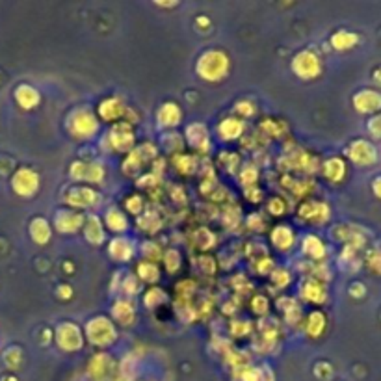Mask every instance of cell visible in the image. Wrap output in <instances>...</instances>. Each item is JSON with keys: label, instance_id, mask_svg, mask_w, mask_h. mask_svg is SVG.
Returning a JSON list of instances; mask_svg holds the SVG:
<instances>
[{"label": "cell", "instance_id": "obj_14", "mask_svg": "<svg viewBox=\"0 0 381 381\" xmlns=\"http://www.w3.org/2000/svg\"><path fill=\"white\" fill-rule=\"evenodd\" d=\"M127 110L128 105H125V100L121 97L110 95V97H105L100 100L99 106H97V117H99V121L105 123L125 121Z\"/></svg>", "mask_w": 381, "mask_h": 381}, {"label": "cell", "instance_id": "obj_24", "mask_svg": "<svg viewBox=\"0 0 381 381\" xmlns=\"http://www.w3.org/2000/svg\"><path fill=\"white\" fill-rule=\"evenodd\" d=\"M354 108L359 114H380L381 94L378 89H361L354 95Z\"/></svg>", "mask_w": 381, "mask_h": 381}, {"label": "cell", "instance_id": "obj_62", "mask_svg": "<svg viewBox=\"0 0 381 381\" xmlns=\"http://www.w3.org/2000/svg\"><path fill=\"white\" fill-rule=\"evenodd\" d=\"M372 192H374L378 199H381V175L372 181Z\"/></svg>", "mask_w": 381, "mask_h": 381}, {"label": "cell", "instance_id": "obj_19", "mask_svg": "<svg viewBox=\"0 0 381 381\" xmlns=\"http://www.w3.org/2000/svg\"><path fill=\"white\" fill-rule=\"evenodd\" d=\"M270 244L274 246L276 251L279 253H290L296 244H298V237H296V231H294L290 225H285V223H279L271 229L270 232Z\"/></svg>", "mask_w": 381, "mask_h": 381}, {"label": "cell", "instance_id": "obj_5", "mask_svg": "<svg viewBox=\"0 0 381 381\" xmlns=\"http://www.w3.org/2000/svg\"><path fill=\"white\" fill-rule=\"evenodd\" d=\"M156 156H158V147L155 144H142L136 145L127 156H125V160L121 164L123 173L127 175V177H136L140 173L144 172L145 167L151 166V162L156 160Z\"/></svg>", "mask_w": 381, "mask_h": 381}, {"label": "cell", "instance_id": "obj_53", "mask_svg": "<svg viewBox=\"0 0 381 381\" xmlns=\"http://www.w3.org/2000/svg\"><path fill=\"white\" fill-rule=\"evenodd\" d=\"M253 268L257 274H260V276H270L271 271H274V268H276V262H274V259H271L270 255L264 253L260 255L259 260H255Z\"/></svg>", "mask_w": 381, "mask_h": 381}, {"label": "cell", "instance_id": "obj_18", "mask_svg": "<svg viewBox=\"0 0 381 381\" xmlns=\"http://www.w3.org/2000/svg\"><path fill=\"white\" fill-rule=\"evenodd\" d=\"M298 296L304 299L305 304L313 305H324L327 301V283L313 279V277H305L304 281L299 283Z\"/></svg>", "mask_w": 381, "mask_h": 381}, {"label": "cell", "instance_id": "obj_33", "mask_svg": "<svg viewBox=\"0 0 381 381\" xmlns=\"http://www.w3.org/2000/svg\"><path fill=\"white\" fill-rule=\"evenodd\" d=\"M277 307L281 309L283 318L287 324L290 326H298L304 322V313H301V305L298 304V299L296 298H287V296H283V298L277 299Z\"/></svg>", "mask_w": 381, "mask_h": 381}, {"label": "cell", "instance_id": "obj_38", "mask_svg": "<svg viewBox=\"0 0 381 381\" xmlns=\"http://www.w3.org/2000/svg\"><path fill=\"white\" fill-rule=\"evenodd\" d=\"M264 366L260 368V366L246 363V365L232 368V381H264Z\"/></svg>", "mask_w": 381, "mask_h": 381}, {"label": "cell", "instance_id": "obj_44", "mask_svg": "<svg viewBox=\"0 0 381 381\" xmlns=\"http://www.w3.org/2000/svg\"><path fill=\"white\" fill-rule=\"evenodd\" d=\"M123 209H125L127 214L138 218L140 214H144L145 212V197L142 193H130V195H127L125 201H123Z\"/></svg>", "mask_w": 381, "mask_h": 381}, {"label": "cell", "instance_id": "obj_48", "mask_svg": "<svg viewBox=\"0 0 381 381\" xmlns=\"http://www.w3.org/2000/svg\"><path fill=\"white\" fill-rule=\"evenodd\" d=\"M260 130L264 136H270V138H281L283 134L287 133V125L283 121H277V119H264V121L260 123Z\"/></svg>", "mask_w": 381, "mask_h": 381}, {"label": "cell", "instance_id": "obj_32", "mask_svg": "<svg viewBox=\"0 0 381 381\" xmlns=\"http://www.w3.org/2000/svg\"><path fill=\"white\" fill-rule=\"evenodd\" d=\"M136 277H138L142 285H147V287H156L160 283L162 270L160 266L156 262H149V260H140L136 264V270H134Z\"/></svg>", "mask_w": 381, "mask_h": 381}, {"label": "cell", "instance_id": "obj_15", "mask_svg": "<svg viewBox=\"0 0 381 381\" xmlns=\"http://www.w3.org/2000/svg\"><path fill=\"white\" fill-rule=\"evenodd\" d=\"M84 218L86 216L82 212L73 209H60L56 210L54 218H52V229L60 232V234H75L80 231L84 225Z\"/></svg>", "mask_w": 381, "mask_h": 381}, {"label": "cell", "instance_id": "obj_59", "mask_svg": "<svg viewBox=\"0 0 381 381\" xmlns=\"http://www.w3.org/2000/svg\"><path fill=\"white\" fill-rule=\"evenodd\" d=\"M246 197L251 203H260L262 199H264V192L259 188V186H251V188L246 190Z\"/></svg>", "mask_w": 381, "mask_h": 381}, {"label": "cell", "instance_id": "obj_11", "mask_svg": "<svg viewBox=\"0 0 381 381\" xmlns=\"http://www.w3.org/2000/svg\"><path fill=\"white\" fill-rule=\"evenodd\" d=\"M41 186V179L36 170L28 166L19 167L13 175H11V190L19 195V197H33Z\"/></svg>", "mask_w": 381, "mask_h": 381}, {"label": "cell", "instance_id": "obj_58", "mask_svg": "<svg viewBox=\"0 0 381 381\" xmlns=\"http://www.w3.org/2000/svg\"><path fill=\"white\" fill-rule=\"evenodd\" d=\"M158 183H160V177H158L156 173H147V175H142V177L138 179V186L145 190L153 188V186H156Z\"/></svg>", "mask_w": 381, "mask_h": 381}, {"label": "cell", "instance_id": "obj_47", "mask_svg": "<svg viewBox=\"0 0 381 381\" xmlns=\"http://www.w3.org/2000/svg\"><path fill=\"white\" fill-rule=\"evenodd\" d=\"M270 281L274 287H277L279 290L281 288H287L290 283H292V271L285 268V266H276L274 271L270 274Z\"/></svg>", "mask_w": 381, "mask_h": 381}, {"label": "cell", "instance_id": "obj_22", "mask_svg": "<svg viewBox=\"0 0 381 381\" xmlns=\"http://www.w3.org/2000/svg\"><path fill=\"white\" fill-rule=\"evenodd\" d=\"M181 123H183V110H181V106L177 103L167 100L156 110V125H158V128L172 130V128H177Z\"/></svg>", "mask_w": 381, "mask_h": 381}, {"label": "cell", "instance_id": "obj_6", "mask_svg": "<svg viewBox=\"0 0 381 381\" xmlns=\"http://www.w3.org/2000/svg\"><path fill=\"white\" fill-rule=\"evenodd\" d=\"M296 218L304 225H326L331 220V207L322 199H304L296 209Z\"/></svg>", "mask_w": 381, "mask_h": 381}, {"label": "cell", "instance_id": "obj_29", "mask_svg": "<svg viewBox=\"0 0 381 381\" xmlns=\"http://www.w3.org/2000/svg\"><path fill=\"white\" fill-rule=\"evenodd\" d=\"M320 172L327 183L341 184L346 179V175H348V166H346V162L341 156H329V158L322 162Z\"/></svg>", "mask_w": 381, "mask_h": 381}, {"label": "cell", "instance_id": "obj_64", "mask_svg": "<svg viewBox=\"0 0 381 381\" xmlns=\"http://www.w3.org/2000/svg\"><path fill=\"white\" fill-rule=\"evenodd\" d=\"M156 6H162V8H175L177 2H170V4H162V2H156Z\"/></svg>", "mask_w": 381, "mask_h": 381}, {"label": "cell", "instance_id": "obj_45", "mask_svg": "<svg viewBox=\"0 0 381 381\" xmlns=\"http://www.w3.org/2000/svg\"><path fill=\"white\" fill-rule=\"evenodd\" d=\"M193 244H195V248H197L199 251L207 253L210 248H214L216 237L210 232V229H207V227H199L197 231L193 232Z\"/></svg>", "mask_w": 381, "mask_h": 381}, {"label": "cell", "instance_id": "obj_23", "mask_svg": "<svg viewBox=\"0 0 381 381\" xmlns=\"http://www.w3.org/2000/svg\"><path fill=\"white\" fill-rule=\"evenodd\" d=\"M281 162L288 172L296 173H313L318 167V160L305 151H294V153L285 156Z\"/></svg>", "mask_w": 381, "mask_h": 381}, {"label": "cell", "instance_id": "obj_7", "mask_svg": "<svg viewBox=\"0 0 381 381\" xmlns=\"http://www.w3.org/2000/svg\"><path fill=\"white\" fill-rule=\"evenodd\" d=\"M290 69L299 80H315L324 71V61L315 50L304 49L296 52L290 61Z\"/></svg>", "mask_w": 381, "mask_h": 381}, {"label": "cell", "instance_id": "obj_9", "mask_svg": "<svg viewBox=\"0 0 381 381\" xmlns=\"http://www.w3.org/2000/svg\"><path fill=\"white\" fill-rule=\"evenodd\" d=\"M54 343L66 354L82 350L84 343H86L82 327L75 322H60L54 329Z\"/></svg>", "mask_w": 381, "mask_h": 381}, {"label": "cell", "instance_id": "obj_3", "mask_svg": "<svg viewBox=\"0 0 381 381\" xmlns=\"http://www.w3.org/2000/svg\"><path fill=\"white\" fill-rule=\"evenodd\" d=\"M117 326L112 322L110 316L97 315L91 316L86 326H84V338L88 341L91 346L99 350H106L117 343Z\"/></svg>", "mask_w": 381, "mask_h": 381}, {"label": "cell", "instance_id": "obj_54", "mask_svg": "<svg viewBox=\"0 0 381 381\" xmlns=\"http://www.w3.org/2000/svg\"><path fill=\"white\" fill-rule=\"evenodd\" d=\"M266 210H268V214L276 216V218L285 216L287 214V201H285L281 195H274V197L266 203Z\"/></svg>", "mask_w": 381, "mask_h": 381}, {"label": "cell", "instance_id": "obj_39", "mask_svg": "<svg viewBox=\"0 0 381 381\" xmlns=\"http://www.w3.org/2000/svg\"><path fill=\"white\" fill-rule=\"evenodd\" d=\"M110 365H112L110 355L106 354L94 355L88 365V374L91 378H95V380H103V378L108 374V371H110Z\"/></svg>", "mask_w": 381, "mask_h": 381}, {"label": "cell", "instance_id": "obj_26", "mask_svg": "<svg viewBox=\"0 0 381 381\" xmlns=\"http://www.w3.org/2000/svg\"><path fill=\"white\" fill-rule=\"evenodd\" d=\"M82 232L86 242L91 246H100L106 242V227L103 223V218L97 214H88L84 218Z\"/></svg>", "mask_w": 381, "mask_h": 381}, {"label": "cell", "instance_id": "obj_34", "mask_svg": "<svg viewBox=\"0 0 381 381\" xmlns=\"http://www.w3.org/2000/svg\"><path fill=\"white\" fill-rule=\"evenodd\" d=\"M172 166H173V170L179 173V175L188 177V175H193V173L197 172L199 160L195 155H188V153H179V155H173Z\"/></svg>", "mask_w": 381, "mask_h": 381}, {"label": "cell", "instance_id": "obj_2", "mask_svg": "<svg viewBox=\"0 0 381 381\" xmlns=\"http://www.w3.org/2000/svg\"><path fill=\"white\" fill-rule=\"evenodd\" d=\"M66 128L73 140L89 142V140L97 138L100 121L94 110H89V108H75L67 116Z\"/></svg>", "mask_w": 381, "mask_h": 381}, {"label": "cell", "instance_id": "obj_52", "mask_svg": "<svg viewBox=\"0 0 381 381\" xmlns=\"http://www.w3.org/2000/svg\"><path fill=\"white\" fill-rule=\"evenodd\" d=\"M365 264L368 266V270L381 276V248H372L366 251Z\"/></svg>", "mask_w": 381, "mask_h": 381}, {"label": "cell", "instance_id": "obj_27", "mask_svg": "<svg viewBox=\"0 0 381 381\" xmlns=\"http://www.w3.org/2000/svg\"><path fill=\"white\" fill-rule=\"evenodd\" d=\"M103 223H105L106 231L114 232V234H123L130 229V218L123 209L119 207H110L106 209L105 216H103Z\"/></svg>", "mask_w": 381, "mask_h": 381}, {"label": "cell", "instance_id": "obj_28", "mask_svg": "<svg viewBox=\"0 0 381 381\" xmlns=\"http://www.w3.org/2000/svg\"><path fill=\"white\" fill-rule=\"evenodd\" d=\"M301 327H304V333L307 335V337L313 338V341H318V338H320L327 329L326 313L320 309L311 311L309 315L304 316Z\"/></svg>", "mask_w": 381, "mask_h": 381}, {"label": "cell", "instance_id": "obj_57", "mask_svg": "<svg viewBox=\"0 0 381 381\" xmlns=\"http://www.w3.org/2000/svg\"><path fill=\"white\" fill-rule=\"evenodd\" d=\"M366 130H368V134H371L372 138L381 140V112L368 119V123H366Z\"/></svg>", "mask_w": 381, "mask_h": 381}, {"label": "cell", "instance_id": "obj_51", "mask_svg": "<svg viewBox=\"0 0 381 381\" xmlns=\"http://www.w3.org/2000/svg\"><path fill=\"white\" fill-rule=\"evenodd\" d=\"M249 309L257 316H268V313H270V301L262 294H257L249 301Z\"/></svg>", "mask_w": 381, "mask_h": 381}, {"label": "cell", "instance_id": "obj_41", "mask_svg": "<svg viewBox=\"0 0 381 381\" xmlns=\"http://www.w3.org/2000/svg\"><path fill=\"white\" fill-rule=\"evenodd\" d=\"M142 301H144V307L149 311H155L158 309L160 305L166 304L167 299V294L162 290L160 287H149L147 290L144 292V296H142Z\"/></svg>", "mask_w": 381, "mask_h": 381}, {"label": "cell", "instance_id": "obj_40", "mask_svg": "<svg viewBox=\"0 0 381 381\" xmlns=\"http://www.w3.org/2000/svg\"><path fill=\"white\" fill-rule=\"evenodd\" d=\"M283 186L292 192V195L304 197V195H311V188L315 186L311 179L301 177H283Z\"/></svg>", "mask_w": 381, "mask_h": 381}, {"label": "cell", "instance_id": "obj_21", "mask_svg": "<svg viewBox=\"0 0 381 381\" xmlns=\"http://www.w3.org/2000/svg\"><path fill=\"white\" fill-rule=\"evenodd\" d=\"M333 237L335 240H341L344 242V246H350L354 249H363L366 244V237L363 234V229L355 225H350V223H341V225L333 227Z\"/></svg>", "mask_w": 381, "mask_h": 381}, {"label": "cell", "instance_id": "obj_55", "mask_svg": "<svg viewBox=\"0 0 381 381\" xmlns=\"http://www.w3.org/2000/svg\"><path fill=\"white\" fill-rule=\"evenodd\" d=\"M251 322L248 320H234L231 324V333H232V337H237V338H242L246 337V335H249L251 333Z\"/></svg>", "mask_w": 381, "mask_h": 381}, {"label": "cell", "instance_id": "obj_8", "mask_svg": "<svg viewBox=\"0 0 381 381\" xmlns=\"http://www.w3.org/2000/svg\"><path fill=\"white\" fill-rule=\"evenodd\" d=\"M69 177L84 186L100 184L105 183L106 167L103 162L97 160H75L69 166Z\"/></svg>", "mask_w": 381, "mask_h": 381}, {"label": "cell", "instance_id": "obj_61", "mask_svg": "<svg viewBox=\"0 0 381 381\" xmlns=\"http://www.w3.org/2000/svg\"><path fill=\"white\" fill-rule=\"evenodd\" d=\"M365 292H366V288L363 287L361 283H354V285H352V288H350V294H352L354 298H363V296H365Z\"/></svg>", "mask_w": 381, "mask_h": 381}, {"label": "cell", "instance_id": "obj_42", "mask_svg": "<svg viewBox=\"0 0 381 381\" xmlns=\"http://www.w3.org/2000/svg\"><path fill=\"white\" fill-rule=\"evenodd\" d=\"M162 264H164L167 274L175 276V274H179L181 268H183V255H181V251L175 248L164 249V255H162Z\"/></svg>", "mask_w": 381, "mask_h": 381}, {"label": "cell", "instance_id": "obj_16", "mask_svg": "<svg viewBox=\"0 0 381 381\" xmlns=\"http://www.w3.org/2000/svg\"><path fill=\"white\" fill-rule=\"evenodd\" d=\"M184 144L195 153H209L212 147L210 142V130L204 123H190L186 130H184Z\"/></svg>", "mask_w": 381, "mask_h": 381}, {"label": "cell", "instance_id": "obj_4", "mask_svg": "<svg viewBox=\"0 0 381 381\" xmlns=\"http://www.w3.org/2000/svg\"><path fill=\"white\" fill-rule=\"evenodd\" d=\"M103 145L106 151L119 153V155H128L136 147V130L134 125L127 121H117L110 127V130L105 134Z\"/></svg>", "mask_w": 381, "mask_h": 381}, {"label": "cell", "instance_id": "obj_31", "mask_svg": "<svg viewBox=\"0 0 381 381\" xmlns=\"http://www.w3.org/2000/svg\"><path fill=\"white\" fill-rule=\"evenodd\" d=\"M28 234L32 238L33 244H38V246H47L50 242V238H52V225H50L49 220H45L41 216L38 218H33L30 221V225H28Z\"/></svg>", "mask_w": 381, "mask_h": 381}, {"label": "cell", "instance_id": "obj_35", "mask_svg": "<svg viewBox=\"0 0 381 381\" xmlns=\"http://www.w3.org/2000/svg\"><path fill=\"white\" fill-rule=\"evenodd\" d=\"M329 43L338 52H346V50H352L359 45V36L355 32H350V30H337L329 39Z\"/></svg>", "mask_w": 381, "mask_h": 381}, {"label": "cell", "instance_id": "obj_60", "mask_svg": "<svg viewBox=\"0 0 381 381\" xmlns=\"http://www.w3.org/2000/svg\"><path fill=\"white\" fill-rule=\"evenodd\" d=\"M56 296H58L61 301H67V299H71L73 288L69 287V285H60V287L56 288Z\"/></svg>", "mask_w": 381, "mask_h": 381}, {"label": "cell", "instance_id": "obj_36", "mask_svg": "<svg viewBox=\"0 0 381 381\" xmlns=\"http://www.w3.org/2000/svg\"><path fill=\"white\" fill-rule=\"evenodd\" d=\"M119 277H121V274H119ZM117 288L121 290V294L125 298L134 299L138 294H142L144 285H142V281L136 277L134 271H127V274L123 276V279H119V283H117Z\"/></svg>", "mask_w": 381, "mask_h": 381}, {"label": "cell", "instance_id": "obj_10", "mask_svg": "<svg viewBox=\"0 0 381 381\" xmlns=\"http://www.w3.org/2000/svg\"><path fill=\"white\" fill-rule=\"evenodd\" d=\"M64 203L67 204V209L78 210L82 212L86 209H94L100 203V195L97 190H94L91 186H84V184H78V186H71L67 190L66 195H64Z\"/></svg>", "mask_w": 381, "mask_h": 381}, {"label": "cell", "instance_id": "obj_49", "mask_svg": "<svg viewBox=\"0 0 381 381\" xmlns=\"http://www.w3.org/2000/svg\"><path fill=\"white\" fill-rule=\"evenodd\" d=\"M238 183L242 184L246 190L251 188V186H257L259 184V167L253 166V164L244 166L240 175H238Z\"/></svg>", "mask_w": 381, "mask_h": 381}, {"label": "cell", "instance_id": "obj_37", "mask_svg": "<svg viewBox=\"0 0 381 381\" xmlns=\"http://www.w3.org/2000/svg\"><path fill=\"white\" fill-rule=\"evenodd\" d=\"M136 225H138L140 231L147 232V234H155V232L162 227L160 214H158L156 210L145 209L144 214H140L138 218H136Z\"/></svg>", "mask_w": 381, "mask_h": 381}, {"label": "cell", "instance_id": "obj_46", "mask_svg": "<svg viewBox=\"0 0 381 381\" xmlns=\"http://www.w3.org/2000/svg\"><path fill=\"white\" fill-rule=\"evenodd\" d=\"M255 114H257V106H255L253 100L240 99L234 103V106H232V116L238 117V119H242V121L255 117Z\"/></svg>", "mask_w": 381, "mask_h": 381}, {"label": "cell", "instance_id": "obj_20", "mask_svg": "<svg viewBox=\"0 0 381 381\" xmlns=\"http://www.w3.org/2000/svg\"><path fill=\"white\" fill-rule=\"evenodd\" d=\"M246 133V121L238 119L234 116H227L223 117L218 125H216V136L221 142H237L240 140Z\"/></svg>", "mask_w": 381, "mask_h": 381}, {"label": "cell", "instance_id": "obj_63", "mask_svg": "<svg viewBox=\"0 0 381 381\" xmlns=\"http://www.w3.org/2000/svg\"><path fill=\"white\" fill-rule=\"evenodd\" d=\"M0 381H19V380H17V378L13 376V374H6V376L2 378V380H0Z\"/></svg>", "mask_w": 381, "mask_h": 381}, {"label": "cell", "instance_id": "obj_56", "mask_svg": "<svg viewBox=\"0 0 381 381\" xmlns=\"http://www.w3.org/2000/svg\"><path fill=\"white\" fill-rule=\"evenodd\" d=\"M246 221H248L246 225H248L249 231H255V232L264 231V227H266L264 218H262V216H260V214H257V212H253V214H249L248 220H246Z\"/></svg>", "mask_w": 381, "mask_h": 381}, {"label": "cell", "instance_id": "obj_30", "mask_svg": "<svg viewBox=\"0 0 381 381\" xmlns=\"http://www.w3.org/2000/svg\"><path fill=\"white\" fill-rule=\"evenodd\" d=\"M13 97H15V103L21 106L22 110H33L41 103V95L30 84H19L15 91H13Z\"/></svg>", "mask_w": 381, "mask_h": 381}, {"label": "cell", "instance_id": "obj_17", "mask_svg": "<svg viewBox=\"0 0 381 381\" xmlns=\"http://www.w3.org/2000/svg\"><path fill=\"white\" fill-rule=\"evenodd\" d=\"M110 315L112 322H114L116 326L130 327L134 326L136 316H138V305H136V301L130 298H116V301L112 304Z\"/></svg>", "mask_w": 381, "mask_h": 381}, {"label": "cell", "instance_id": "obj_12", "mask_svg": "<svg viewBox=\"0 0 381 381\" xmlns=\"http://www.w3.org/2000/svg\"><path fill=\"white\" fill-rule=\"evenodd\" d=\"M350 162L359 167H371L378 162V149L376 145L368 140H354L346 149Z\"/></svg>", "mask_w": 381, "mask_h": 381}, {"label": "cell", "instance_id": "obj_25", "mask_svg": "<svg viewBox=\"0 0 381 381\" xmlns=\"http://www.w3.org/2000/svg\"><path fill=\"white\" fill-rule=\"evenodd\" d=\"M301 253L309 262H324L327 257V246L318 234H305L301 240Z\"/></svg>", "mask_w": 381, "mask_h": 381}, {"label": "cell", "instance_id": "obj_43", "mask_svg": "<svg viewBox=\"0 0 381 381\" xmlns=\"http://www.w3.org/2000/svg\"><path fill=\"white\" fill-rule=\"evenodd\" d=\"M138 251L142 253L144 260L156 262V264H158V260H162V255H164V249H162L160 244L155 242V240H151V238H147V240H144L142 244H138Z\"/></svg>", "mask_w": 381, "mask_h": 381}, {"label": "cell", "instance_id": "obj_13", "mask_svg": "<svg viewBox=\"0 0 381 381\" xmlns=\"http://www.w3.org/2000/svg\"><path fill=\"white\" fill-rule=\"evenodd\" d=\"M138 253V242L130 237H114L108 242V257L117 264H127Z\"/></svg>", "mask_w": 381, "mask_h": 381}, {"label": "cell", "instance_id": "obj_50", "mask_svg": "<svg viewBox=\"0 0 381 381\" xmlns=\"http://www.w3.org/2000/svg\"><path fill=\"white\" fill-rule=\"evenodd\" d=\"M4 363L10 371H17L22 365V350L19 346H10L4 352Z\"/></svg>", "mask_w": 381, "mask_h": 381}, {"label": "cell", "instance_id": "obj_1", "mask_svg": "<svg viewBox=\"0 0 381 381\" xmlns=\"http://www.w3.org/2000/svg\"><path fill=\"white\" fill-rule=\"evenodd\" d=\"M231 71V58L225 50L209 49L201 52L195 61V73L204 82H221Z\"/></svg>", "mask_w": 381, "mask_h": 381}]
</instances>
